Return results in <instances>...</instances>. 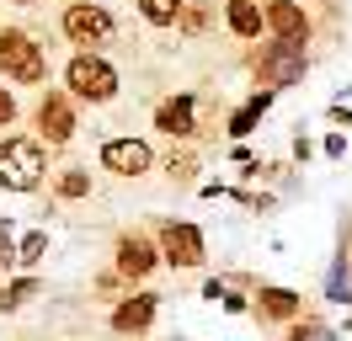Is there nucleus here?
<instances>
[{
	"label": "nucleus",
	"mask_w": 352,
	"mask_h": 341,
	"mask_svg": "<svg viewBox=\"0 0 352 341\" xmlns=\"http://www.w3.org/2000/svg\"><path fill=\"white\" fill-rule=\"evenodd\" d=\"M54 170V149L38 144L32 133H6L0 139V187L16 197H38Z\"/></svg>",
	"instance_id": "1"
},
{
	"label": "nucleus",
	"mask_w": 352,
	"mask_h": 341,
	"mask_svg": "<svg viewBox=\"0 0 352 341\" xmlns=\"http://www.w3.org/2000/svg\"><path fill=\"white\" fill-rule=\"evenodd\" d=\"M0 80L22 85V91L48 85V48L16 21H0Z\"/></svg>",
	"instance_id": "2"
},
{
	"label": "nucleus",
	"mask_w": 352,
	"mask_h": 341,
	"mask_svg": "<svg viewBox=\"0 0 352 341\" xmlns=\"http://www.w3.org/2000/svg\"><path fill=\"white\" fill-rule=\"evenodd\" d=\"M309 48H288L278 38H262L245 48V69H251V80L267 85V91H294V85L309 80Z\"/></svg>",
	"instance_id": "3"
},
{
	"label": "nucleus",
	"mask_w": 352,
	"mask_h": 341,
	"mask_svg": "<svg viewBox=\"0 0 352 341\" xmlns=\"http://www.w3.org/2000/svg\"><path fill=\"white\" fill-rule=\"evenodd\" d=\"M65 91L75 96V107H112L123 91V75L107 54H69L65 59Z\"/></svg>",
	"instance_id": "4"
},
{
	"label": "nucleus",
	"mask_w": 352,
	"mask_h": 341,
	"mask_svg": "<svg viewBox=\"0 0 352 341\" xmlns=\"http://www.w3.org/2000/svg\"><path fill=\"white\" fill-rule=\"evenodd\" d=\"M150 234L160 245V267H171V272H203L208 267V234L192 219L160 213V219H150Z\"/></svg>",
	"instance_id": "5"
},
{
	"label": "nucleus",
	"mask_w": 352,
	"mask_h": 341,
	"mask_svg": "<svg viewBox=\"0 0 352 341\" xmlns=\"http://www.w3.org/2000/svg\"><path fill=\"white\" fill-rule=\"evenodd\" d=\"M59 38L75 54H102L118 38V16H112L102 0H69L65 11H59Z\"/></svg>",
	"instance_id": "6"
},
{
	"label": "nucleus",
	"mask_w": 352,
	"mask_h": 341,
	"mask_svg": "<svg viewBox=\"0 0 352 341\" xmlns=\"http://www.w3.org/2000/svg\"><path fill=\"white\" fill-rule=\"evenodd\" d=\"M80 133V107L65 85H43L38 102H32V139L48 149H65L69 139Z\"/></svg>",
	"instance_id": "7"
},
{
	"label": "nucleus",
	"mask_w": 352,
	"mask_h": 341,
	"mask_svg": "<svg viewBox=\"0 0 352 341\" xmlns=\"http://www.w3.org/2000/svg\"><path fill=\"white\" fill-rule=\"evenodd\" d=\"M112 272L123 277L129 288H144L160 272V245H155L150 224H129V230L112 234Z\"/></svg>",
	"instance_id": "8"
},
{
	"label": "nucleus",
	"mask_w": 352,
	"mask_h": 341,
	"mask_svg": "<svg viewBox=\"0 0 352 341\" xmlns=\"http://www.w3.org/2000/svg\"><path fill=\"white\" fill-rule=\"evenodd\" d=\"M96 166L118 176V182H139V176H150L160 160H155V144L150 139H139V133H112L96 144Z\"/></svg>",
	"instance_id": "9"
},
{
	"label": "nucleus",
	"mask_w": 352,
	"mask_h": 341,
	"mask_svg": "<svg viewBox=\"0 0 352 341\" xmlns=\"http://www.w3.org/2000/svg\"><path fill=\"white\" fill-rule=\"evenodd\" d=\"M150 128L171 144H198L203 139V118H198V91H171L160 96L150 112Z\"/></svg>",
	"instance_id": "10"
},
{
	"label": "nucleus",
	"mask_w": 352,
	"mask_h": 341,
	"mask_svg": "<svg viewBox=\"0 0 352 341\" xmlns=\"http://www.w3.org/2000/svg\"><path fill=\"white\" fill-rule=\"evenodd\" d=\"M160 304H166V298L155 294V288H129V294L107 309V331L118 341H144L155 331V320H160Z\"/></svg>",
	"instance_id": "11"
},
{
	"label": "nucleus",
	"mask_w": 352,
	"mask_h": 341,
	"mask_svg": "<svg viewBox=\"0 0 352 341\" xmlns=\"http://www.w3.org/2000/svg\"><path fill=\"white\" fill-rule=\"evenodd\" d=\"M309 315V298L299 288H288V283H262L256 294H251V320L262 325V331H278L283 336L294 320Z\"/></svg>",
	"instance_id": "12"
},
{
	"label": "nucleus",
	"mask_w": 352,
	"mask_h": 341,
	"mask_svg": "<svg viewBox=\"0 0 352 341\" xmlns=\"http://www.w3.org/2000/svg\"><path fill=\"white\" fill-rule=\"evenodd\" d=\"M262 21H267V38L288 43V48L315 43V16H309L305 0H262Z\"/></svg>",
	"instance_id": "13"
},
{
	"label": "nucleus",
	"mask_w": 352,
	"mask_h": 341,
	"mask_svg": "<svg viewBox=\"0 0 352 341\" xmlns=\"http://www.w3.org/2000/svg\"><path fill=\"white\" fill-rule=\"evenodd\" d=\"M272 102H278V91L251 85V96H245L241 107H230V118H224V139H230V144H245V139L262 128V118L272 112Z\"/></svg>",
	"instance_id": "14"
},
{
	"label": "nucleus",
	"mask_w": 352,
	"mask_h": 341,
	"mask_svg": "<svg viewBox=\"0 0 352 341\" xmlns=\"http://www.w3.org/2000/svg\"><path fill=\"white\" fill-rule=\"evenodd\" d=\"M219 21H224V32L235 43H262L267 38V21H262V0H224L219 6Z\"/></svg>",
	"instance_id": "15"
},
{
	"label": "nucleus",
	"mask_w": 352,
	"mask_h": 341,
	"mask_svg": "<svg viewBox=\"0 0 352 341\" xmlns=\"http://www.w3.org/2000/svg\"><path fill=\"white\" fill-rule=\"evenodd\" d=\"M91 192H96L91 166H59V170H48V197H54V203H86Z\"/></svg>",
	"instance_id": "16"
},
{
	"label": "nucleus",
	"mask_w": 352,
	"mask_h": 341,
	"mask_svg": "<svg viewBox=\"0 0 352 341\" xmlns=\"http://www.w3.org/2000/svg\"><path fill=\"white\" fill-rule=\"evenodd\" d=\"M48 294V283L43 272H16V277H6L0 283V315H22L32 298H43Z\"/></svg>",
	"instance_id": "17"
},
{
	"label": "nucleus",
	"mask_w": 352,
	"mask_h": 341,
	"mask_svg": "<svg viewBox=\"0 0 352 341\" xmlns=\"http://www.w3.org/2000/svg\"><path fill=\"white\" fill-rule=\"evenodd\" d=\"M160 170H166V182H171V187H192V182H198V170H203L198 144H171V155L160 160Z\"/></svg>",
	"instance_id": "18"
},
{
	"label": "nucleus",
	"mask_w": 352,
	"mask_h": 341,
	"mask_svg": "<svg viewBox=\"0 0 352 341\" xmlns=\"http://www.w3.org/2000/svg\"><path fill=\"white\" fill-rule=\"evenodd\" d=\"M214 27V0H182V16H176V38H203Z\"/></svg>",
	"instance_id": "19"
},
{
	"label": "nucleus",
	"mask_w": 352,
	"mask_h": 341,
	"mask_svg": "<svg viewBox=\"0 0 352 341\" xmlns=\"http://www.w3.org/2000/svg\"><path fill=\"white\" fill-rule=\"evenodd\" d=\"M43 261H48V230L38 224V230H27L16 240V267L22 272H43Z\"/></svg>",
	"instance_id": "20"
},
{
	"label": "nucleus",
	"mask_w": 352,
	"mask_h": 341,
	"mask_svg": "<svg viewBox=\"0 0 352 341\" xmlns=\"http://www.w3.org/2000/svg\"><path fill=\"white\" fill-rule=\"evenodd\" d=\"M278 341H336V325H331L320 309H309V315H305V320H294V325H288Z\"/></svg>",
	"instance_id": "21"
},
{
	"label": "nucleus",
	"mask_w": 352,
	"mask_h": 341,
	"mask_svg": "<svg viewBox=\"0 0 352 341\" xmlns=\"http://www.w3.org/2000/svg\"><path fill=\"white\" fill-rule=\"evenodd\" d=\"M139 6V16L150 21V27H160V32H171L176 16H182V0H133Z\"/></svg>",
	"instance_id": "22"
},
{
	"label": "nucleus",
	"mask_w": 352,
	"mask_h": 341,
	"mask_svg": "<svg viewBox=\"0 0 352 341\" xmlns=\"http://www.w3.org/2000/svg\"><path fill=\"white\" fill-rule=\"evenodd\" d=\"M326 294H331V304H352V267H347V256H336V261H331Z\"/></svg>",
	"instance_id": "23"
},
{
	"label": "nucleus",
	"mask_w": 352,
	"mask_h": 341,
	"mask_svg": "<svg viewBox=\"0 0 352 341\" xmlns=\"http://www.w3.org/2000/svg\"><path fill=\"white\" fill-rule=\"evenodd\" d=\"M91 294H102V298H107V309H112L118 298L129 294V283H123V277L112 272V267H102V272H91Z\"/></svg>",
	"instance_id": "24"
},
{
	"label": "nucleus",
	"mask_w": 352,
	"mask_h": 341,
	"mask_svg": "<svg viewBox=\"0 0 352 341\" xmlns=\"http://www.w3.org/2000/svg\"><path fill=\"white\" fill-rule=\"evenodd\" d=\"M315 155H320V144H315V139H309V128L299 123V128H294V144H288V160H294V166H309Z\"/></svg>",
	"instance_id": "25"
},
{
	"label": "nucleus",
	"mask_w": 352,
	"mask_h": 341,
	"mask_svg": "<svg viewBox=\"0 0 352 341\" xmlns=\"http://www.w3.org/2000/svg\"><path fill=\"white\" fill-rule=\"evenodd\" d=\"M22 123V102H16V91L0 80V133H11V128Z\"/></svg>",
	"instance_id": "26"
},
{
	"label": "nucleus",
	"mask_w": 352,
	"mask_h": 341,
	"mask_svg": "<svg viewBox=\"0 0 352 341\" xmlns=\"http://www.w3.org/2000/svg\"><path fill=\"white\" fill-rule=\"evenodd\" d=\"M219 309H224V315H251V294H241V288H224Z\"/></svg>",
	"instance_id": "27"
},
{
	"label": "nucleus",
	"mask_w": 352,
	"mask_h": 341,
	"mask_svg": "<svg viewBox=\"0 0 352 341\" xmlns=\"http://www.w3.org/2000/svg\"><path fill=\"white\" fill-rule=\"evenodd\" d=\"M326 123L336 128V133H352V107L347 102H331L326 107Z\"/></svg>",
	"instance_id": "28"
},
{
	"label": "nucleus",
	"mask_w": 352,
	"mask_h": 341,
	"mask_svg": "<svg viewBox=\"0 0 352 341\" xmlns=\"http://www.w3.org/2000/svg\"><path fill=\"white\" fill-rule=\"evenodd\" d=\"M320 155H326V160H347V133H336V128H331L326 139H320Z\"/></svg>",
	"instance_id": "29"
},
{
	"label": "nucleus",
	"mask_w": 352,
	"mask_h": 341,
	"mask_svg": "<svg viewBox=\"0 0 352 341\" xmlns=\"http://www.w3.org/2000/svg\"><path fill=\"white\" fill-rule=\"evenodd\" d=\"M16 272H22V267H16V240H6V245H0V283L16 277Z\"/></svg>",
	"instance_id": "30"
},
{
	"label": "nucleus",
	"mask_w": 352,
	"mask_h": 341,
	"mask_svg": "<svg viewBox=\"0 0 352 341\" xmlns=\"http://www.w3.org/2000/svg\"><path fill=\"white\" fill-rule=\"evenodd\" d=\"M224 155H230L235 166H251V160H256V149H251V144H230V149H224Z\"/></svg>",
	"instance_id": "31"
},
{
	"label": "nucleus",
	"mask_w": 352,
	"mask_h": 341,
	"mask_svg": "<svg viewBox=\"0 0 352 341\" xmlns=\"http://www.w3.org/2000/svg\"><path fill=\"white\" fill-rule=\"evenodd\" d=\"M198 197H230V182H203Z\"/></svg>",
	"instance_id": "32"
},
{
	"label": "nucleus",
	"mask_w": 352,
	"mask_h": 341,
	"mask_svg": "<svg viewBox=\"0 0 352 341\" xmlns=\"http://www.w3.org/2000/svg\"><path fill=\"white\" fill-rule=\"evenodd\" d=\"M224 288H230L224 277H208V283H203V298H224Z\"/></svg>",
	"instance_id": "33"
},
{
	"label": "nucleus",
	"mask_w": 352,
	"mask_h": 341,
	"mask_svg": "<svg viewBox=\"0 0 352 341\" xmlns=\"http://www.w3.org/2000/svg\"><path fill=\"white\" fill-rule=\"evenodd\" d=\"M6 240H16V230H11V219H0V245H6Z\"/></svg>",
	"instance_id": "34"
},
{
	"label": "nucleus",
	"mask_w": 352,
	"mask_h": 341,
	"mask_svg": "<svg viewBox=\"0 0 352 341\" xmlns=\"http://www.w3.org/2000/svg\"><path fill=\"white\" fill-rule=\"evenodd\" d=\"M342 256H347V267H352V245H347V240H342Z\"/></svg>",
	"instance_id": "35"
},
{
	"label": "nucleus",
	"mask_w": 352,
	"mask_h": 341,
	"mask_svg": "<svg viewBox=\"0 0 352 341\" xmlns=\"http://www.w3.org/2000/svg\"><path fill=\"white\" fill-rule=\"evenodd\" d=\"M6 6H32V0H6Z\"/></svg>",
	"instance_id": "36"
},
{
	"label": "nucleus",
	"mask_w": 352,
	"mask_h": 341,
	"mask_svg": "<svg viewBox=\"0 0 352 341\" xmlns=\"http://www.w3.org/2000/svg\"><path fill=\"white\" fill-rule=\"evenodd\" d=\"M166 341H187V336H166Z\"/></svg>",
	"instance_id": "37"
},
{
	"label": "nucleus",
	"mask_w": 352,
	"mask_h": 341,
	"mask_svg": "<svg viewBox=\"0 0 352 341\" xmlns=\"http://www.w3.org/2000/svg\"><path fill=\"white\" fill-rule=\"evenodd\" d=\"M16 341H38V336H16Z\"/></svg>",
	"instance_id": "38"
},
{
	"label": "nucleus",
	"mask_w": 352,
	"mask_h": 341,
	"mask_svg": "<svg viewBox=\"0 0 352 341\" xmlns=\"http://www.w3.org/2000/svg\"><path fill=\"white\" fill-rule=\"evenodd\" d=\"M59 6H69V0H59Z\"/></svg>",
	"instance_id": "39"
}]
</instances>
